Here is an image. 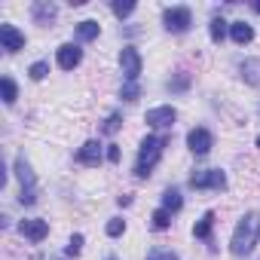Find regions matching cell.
<instances>
[{"mask_svg": "<svg viewBox=\"0 0 260 260\" xmlns=\"http://www.w3.org/2000/svg\"><path fill=\"white\" fill-rule=\"evenodd\" d=\"M257 239H260V214H257V211H248V214L236 223V230H233L230 251H233L236 257H245V254L254 251Z\"/></svg>", "mask_w": 260, "mask_h": 260, "instance_id": "obj_1", "label": "cell"}, {"mask_svg": "<svg viewBox=\"0 0 260 260\" xmlns=\"http://www.w3.org/2000/svg\"><path fill=\"white\" fill-rule=\"evenodd\" d=\"M169 141L166 138H156V135H147L144 141H141V150H138V162H135V175L138 178H147L150 172H153V166L159 162V156H162V147H166Z\"/></svg>", "mask_w": 260, "mask_h": 260, "instance_id": "obj_2", "label": "cell"}, {"mask_svg": "<svg viewBox=\"0 0 260 260\" xmlns=\"http://www.w3.org/2000/svg\"><path fill=\"white\" fill-rule=\"evenodd\" d=\"M16 178H19V184H22L19 202H22V205H34V202H37V178H34V172H31V166H28L25 156L16 159Z\"/></svg>", "mask_w": 260, "mask_h": 260, "instance_id": "obj_3", "label": "cell"}, {"mask_svg": "<svg viewBox=\"0 0 260 260\" xmlns=\"http://www.w3.org/2000/svg\"><path fill=\"white\" fill-rule=\"evenodd\" d=\"M119 68H122L125 83H138V77H141V52H138L135 46H122V52H119Z\"/></svg>", "mask_w": 260, "mask_h": 260, "instance_id": "obj_4", "label": "cell"}, {"mask_svg": "<svg viewBox=\"0 0 260 260\" xmlns=\"http://www.w3.org/2000/svg\"><path fill=\"white\" fill-rule=\"evenodd\" d=\"M162 25H166L172 34H184V31L193 25V16H190L187 7H169V10L162 13Z\"/></svg>", "mask_w": 260, "mask_h": 260, "instance_id": "obj_5", "label": "cell"}, {"mask_svg": "<svg viewBox=\"0 0 260 260\" xmlns=\"http://www.w3.org/2000/svg\"><path fill=\"white\" fill-rule=\"evenodd\" d=\"M190 187L193 190H226V175L220 169H208V172H199L190 178Z\"/></svg>", "mask_w": 260, "mask_h": 260, "instance_id": "obj_6", "label": "cell"}, {"mask_svg": "<svg viewBox=\"0 0 260 260\" xmlns=\"http://www.w3.org/2000/svg\"><path fill=\"white\" fill-rule=\"evenodd\" d=\"M187 147H190L196 156H205V153L214 147V138H211V132H208V128L196 125V128H190V132H187Z\"/></svg>", "mask_w": 260, "mask_h": 260, "instance_id": "obj_7", "label": "cell"}, {"mask_svg": "<svg viewBox=\"0 0 260 260\" xmlns=\"http://www.w3.org/2000/svg\"><path fill=\"white\" fill-rule=\"evenodd\" d=\"M175 116H178L175 107H172V104H162V107H150L144 119H147V125H153V128H172V125H175Z\"/></svg>", "mask_w": 260, "mask_h": 260, "instance_id": "obj_8", "label": "cell"}, {"mask_svg": "<svg viewBox=\"0 0 260 260\" xmlns=\"http://www.w3.org/2000/svg\"><path fill=\"white\" fill-rule=\"evenodd\" d=\"M0 43H4L7 52H19L25 49V34L16 25H0Z\"/></svg>", "mask_w": 260, "mask_h": 260, "instance_id": "obj_9", "label": "cell"}, {"mask_svg": "<svg viewBox=\"0 0 260 260\" xmlns=\"http://www.w3.org/2000/svg\"><path fill=\"white\" fill-rule=\"evenodd\" d=\"M80 61H83V49H80V46H74V43L58 46V68H61V71H74Z\"/></svg>", "mask_w": 260, "mask_h": 260, "instance_id": "obj_10", "label": "cell"}, {"mask_svg": "<svg viewBox=\"0 0 260 260\" xmlns=\"http://www.w3.org/2000/svg\"><path fill=\"white\" fill-rule=\"evenodd\" d=\"M19 233L25 236V239H31V242H43L46 236H49V223L46 220H22L19 223Z\"/></svg>", "mask_w": 260, "mask_h": 260, "instance_id": "obj_11", "label": "cell"}, {"mask_svg": "<svg viewBox=\"0 0 260 260\" xmlns=\"http://www.w3.org/2000/svg\"><path fill=\"white\" fill-rule=\"evenodd\" d=\"M77 162L80 166H101V144L98 141H86L77 150Z\"/></svg>", "mask_w": 260, "mask_h": 260, "instance_id": "obj_12", "label": "cell"}, {"mask_svg": "<svg viewBox=\"0 0 260 260\" xmlns=\"http://www.w3.org/2000/svg\"><path fill=\"white\" fill-rule=\"evenodd\" d=\"M230 37H233V43L245 46V43L254 40V28H251L248 22H233V25H230Z\"/></svg>", "mask_w": 260, "mask_h": 260, "instance_id": "obj_13", "label": "cell"}, {"mask_svg": "<svg viewBox=\"0 0 260 260\" xmlns=\"http://www.w3.org/2000/svg\"><path fill=\"white\" fill-rule=\"evenodd\" d=\"M239 71H242L245 83H251V86H260V58H245V61L239 64Z\"/></svg>", "mask_w": 260, "mask_h": 260, "instance_id": "obj_14", "label": "cell"}, {"mask_svg": "<svg viewBox=\"0 0 260 260\" xmlns=\"http://www.w3.org/2000/svg\"><path fill=\"white\" fill-rule=\"evenodd\" d=\"M98 34H101V25L92 22V19H86V22L77 25V37H80V40H95Z\"/></svg>", "mask_w": 260, "mask_h": 260, "instance_id": "obj_15", "label": "cell"}, {"mask_svg": "<svg viewBox=\"0 0 260 260\" xmlns=\"http://www.w3.org/2000/svg\"><path fill=\"white\" fill-rule=\"evenodd\" d=\"M211 223H214V211H205L202 220L193 226V236H196V239H208V236H211Z\"/></svg>", "mask_w": 260, "mask_h": 260, "instance_id": "obj_16", "label": "cell"}, {"mask_svg": "<svg viewBox=\"0 0 260 260\" xmlns=\"http://www.w3.org/2000/svg\"><path fill=\"white\" fill-rule=\"evenodd\" d=\"M55 4H46V0H40V4H34V19L37 22H49V19H55Z\"/></svg>", "mask_w": 260, "mask_h": 260, "instance_id": "obj_17", "label": "cell"}, {"mask_svg": "<svg viewBox=\"0 0 260 260\" xmlns=\"http://www.w3.org/2000/svg\"><path fill=\"white\" fill-rule=\"evenodd\" d=\"M181 205H184V199H181L178 190H166L162 193V208L166 211H181Z\"/></svg>", "mask_w": 260, "mask_h": 260, "instance_id": "obj_18", "label": "cell"}, {"mask_svg": "<svg viewBox=\"0 0 260 260\" xmlns=\"http://www.w3.org/2000/svg\"><path fill=\"white\" fill-rule=\"evenodd\" d=\"M0 89H4V101H7V104H16L19 89H16V83H13V77H4V80H0Z\"/></svg>", "mask_w": 260, "mask_h": 260, "instance_id": "obj_19", "label": "cell"}, {"mask_svg": "<svg viewBox=\"0 0 260 260\" xmlns=\"http://www.w3.org/2000/svg\"><path fill=\"white\" fill-rule=\"evenodd\" d=\"M208 34H211V40H214V43H220V40L226 37V22H223V19H211Z\"/></svg>", "mask_w": 260, "mask_h": 260, "instance_id": "obj_20", "label": "cell"}, {"mask_svg": "<svg viewBox=\"0 0 260 260\" xmlns=\"http://www.w3.org/2000/svg\"><path fill=\"white\" fill-rule=\"evenodd\" d=\"M150 220H153V230H169V223H172V211H166V208H156Z\"/></svg>", "mask_w": 260, "mask_h": 260, "instance_id": "obj_21", "label": "cell"}, {"mask_svg": "<svg viewBox=\"0 0 260 260\" xmlns=\"http://www.w3.org/2000/svg\"><path fill=\"white\" fill-rule=\"evenodd\" d=\"M119 125H122V116H119V113H110V116L104 119V125H101V132H104V135H113V132H119Z\"/></svg>", "mask_w": 260, "mask_h": 260, "instance_id": "obj_22", "label": "cell"}, {"mask_svg": "<svg viewBox=\"0 0 260 260\" xmlns=\"http://www.w3.org/2000/svg\"><path fill=\"white\" fill-rule=\"evenodd\" d=\"M113 13H116L119 19H125V16L135 13V4H132V0H125V4H122V0H116V4H113Z\"/></svg>", "mask_w": 260, "mask_h": 260, "instance_id": "obj_23", "label": "cell"}, {"mask_svg": "<svg viewBox=\"0 0 260 260\" xmlns=\"http://www.w3.org/2000/svg\"><path fill=\"white\" fill-rule=\"evenodd\" d=\"M64 251H68V257H77V254H80V251H83V236H80V233H74V236H71V242H68V248H64Z\"/></svg>", "mask_w": 260, "mask_h": 260, "instance_id": "obj_24", "label": "cell"}, {"mask_svg": "<svg viewBox=\"0 0 260 260\" xmlns=\"http://www.w3.org/2000/svg\"><path fill=\"white\" fill-rule=\"evenodd\" d=\"M28 74H31V80H43V77L49 74V64H46V61H34Z\"/></svg>", "mask_w": 260, "mask_h": 260, "instance_id": "obj_25", "label": "cell"}, {"mask_svg": "<svg viewBox=\"0 0 260 260\" xmlns=\"http://www.w3.org/2000/svg\"><path fill=\"white\" fill-rule=\"evenodd\" d=\"M147 260H178V254L175 251H166V248H153L147 254Z\"/></svg>", "mask_w": 260, "mask_h": 260, "instance_id": "obj_26", "label": "cell"}, {"mask_svg": "<svg viewBox=\"0 0 260 260\" xmlns=\"http://www.w3.org/2000/svg\"><path fill=\"white\" fill-rule=\"evenodd\" d=\"M187 86H190V77H187V74H181V77L169 80V89H172V92H184Z\"/></svg>", "mask_w": 260, "mask_h": 260, "instance_id": "obj_27", "label": "cell"}, {"mask_svg": "<svg viewBox=\"0 0 260 260\" xmlns=\"http://www.w3.org/2000/svg\"><path fill=\"white\" fill-rule=\"evenodd\" d=\"M122 233H125V220H119V217L107 220V236H122Z\"/></svg>", "mask_w": 260, "mask_h": 260, "instance_id": "obj_28", "label": "cell"}, {"mask_svg": "<svg viewBox=\"0 0 260 260\" xmlns=\"http://www.w3.org/2000/svg\"><path fill=\"white\" fill-rule=\"evenodd\" d=\"M138 95H141L138 83H125V86H122V98H125V101H135Z\"/></svg>", "mask_w": 260, "mask_h": 260, "instance_id": "obj_29", "label": "cell"}, {"mask_svg": "<svg viewBox=\"0 0 260 260\" xmlns=\"http://www.w3.org/2000/svg\"><path fill=\"white\" fill-rule=\"evenodd\" d=\"M107 159L110 162H119V147L116 144H107Z\"/></svg>", "mask_w": 260, "mask_h": 260, "instance_id": "obj_30", "label": "cell"}, {"mask_svg": "<svg viewBox=\"0 0 260 260\" xmlns=\"http://www.w3.org/2000/svg\"><path fill=\"white\" fill-rule=\"evenodd\" d=\"M254 10H257V13H260V0H257V4H254Z\"/></svg>", "mask_w": 260, "mask_h": 260, "instance_id": "obj_31", "label": "cell"}, {"mask_svg": "<svg viewBox=\"0 0 260 260\" xmlns=\"http://www.w3.org/2000/svg\"><path fill=\"white\" fill-rule=\"evenodd\" d=\"M257 147H260V135H257Z\"/></svg>", "mask_w": 260, "mask_h": 260, "instance_id": "obj_32", "label": "cell"}, {"mask_svg": "<svg viewBox=\"0 0 260 260\" xmlns=\"http://www.w3.org/2000/svg\"><path fill=\"white\" fill-rule=\"evenodd\" d=\"M110 260H113V257H110Z\"/></svg>", "mask_w": 260, "mask_h": 260, "instance_id": "obj_33", "label": "cell"}]
</instances>
